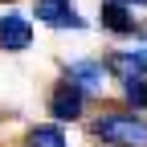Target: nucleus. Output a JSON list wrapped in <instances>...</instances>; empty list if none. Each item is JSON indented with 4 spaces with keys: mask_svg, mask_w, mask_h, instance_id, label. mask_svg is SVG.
<instances>
[{
    "mask_svg": "<svg viewBox=\"0 0 147 147\" xmlns=\"http://www.w3.org/2000/svg\"><path fill=\"white\" fill-rule=\"evenodd\" d=\"M37 4H49V8H74L69 0H37Z\"/></svg>",
    "mask_w": 147,
    "mask_h": 147,
    "instance_id": "9d476101",
    "label": "nucleus"
},
{
    "mask_svg": "<svg viewBox=\"0 0 147 147\" xmlns=\"http://www.w3.org/2000/svg\"><path fill=\"white\" fill-rule=\"evenodd\" d=\"M102 25H106L110 33H139V21H135L123 4H115V0L102 4Z\"/></svg>",
    "mask_w": 147,
    "mask_h": 147,
    "instance_id": "39448f33",
    "label": "nucleus"
},
{
    "mask_svg": "<svg viewBox=\"0 0 147 147\" xmlns=\"http://www.w3.org/2000/svg\"><path fill=\"white\" fill-rule=\"evenodd\" d=\"M82 102H86V94L74 82H57V90L49 94V115L57 119V123H69V119L82 115Z\"/></svg>",
    "mask_w": 147,
    "mask_h": 147,
    "instance_id": "7ed1b4c3",
    "label": "nucleus"
},
{
    "mask_svg": "<svg viewBox=\"0 0 147 147\" xmlns=\"http://www.w3.org/2000/svg\"><path fill=\"white\" fill-rule=\"evenodd\" d=\"M115 4H123V8H127V4H147V0H115Z\"/></svg>",
    "mask_w": 147,
    "mask_h": 147,
    "instance_id": "9b49d317",
    "label": "nucleus"
},
{
    "mask_svg": "<svg viewBox=\"0 0 147 147\" xmlns=\"http://www.w3.org/2000/svg\"><path fill=\"white\" fill-rule=\"evenodd\" d=\"M119 61H123V65H131L135 74H147V41L135 45V49H123V53H119Z\"/></svg>",
    "mask_w": 147,
    "mask_h": 147,
    "instance_id": "1a4fd4ad",
    "label": "nucleus"
},
{
    "mask_svg": "<svg viewBox=\"0 0 147 147\" xmlns=\"http://www.w3.org/2000/svg\"><path fill=\"white\" fill-rule=\"evenodd\" d=\"M65 82H74L82 94H98V90L106 86V65L102 61H69Z\"/></svg>",
    "mask_w": 147,
    "mask_h": 147,
    "instance_id": "20e7f679",
    "label": "nucleus"
},
{
    "mask_svg": "<svg viewBox=\"0 0 147 147\" xmlns=\"http://www.w3.org/2000/svg\"><path fill=\"white\" fill-rule=\"evenodd\" d=\"M29 143L33 147H65V135H61V127H37Z\"/></svg>",
    "mask_w": 147,
    "mask_h": 147,
    "instance_id": "6e6552de",
    "label": "nucleus"
},
{
    "mask_svg": "<svg viewBox=\"0 0 147 147\" xmlns=\"http://www.w3.org/2000/svg\"><path fill=\"white\" fill-rule=\"evenodd\" d=\"M37 21H45L53 29H86V21L74 8H49V4H37Z\"/></svg>",
    "mask_w": 147,
    "mask_h": 147,
    "instance_id": "423d86ee",
    "label": "nucleus"
},
{
    "mask_svg": "<svg viewBox=\"0 0 147 147\" xmlns=\"http://www.w3.org/2000/svg\"><path fill=\"white\" fill-rule=\"evenodd\" d=\"M29 41H33L29 16H21V12H4L0 16V49L4 53H21V49H29Z\"/></svg>",
    "mask_w": 147,
    "mask_h": 147,
    "instance_id": "f03ea898",
    "label": "nucleus"
},
{
    "mask_svg": "<svg viewBox=\"0 0 147 147\" xmlns=\"http://www.w3.org/2000/svg\"><path fill=\"white\" fill-rule=\"evenodd\" d=\"M94 135L110 147H147V123L135 115H102L94 123Z\"/></svg>",
    "mask_w": 147,
    "mask_h": 147,
    "instance_id": "f257e3e1",
    "label": "nucleus"
},
{
    "mask_svg": "<svg viewBox=\"0 0 147 147\" xmlns=\"http://www.w3.org/2000/svg\"><path fill=\"white\" fill-rule=\"evenodd\" d=\"M123 94H127V102L135 110H147V78H139V74L123 78Z\"/></svg>",
    "mask_w": 147,
    "mask_h": 147,
    "instance_id": "0eeeda50",
    "label": "nucleus"
}]
</instances>
